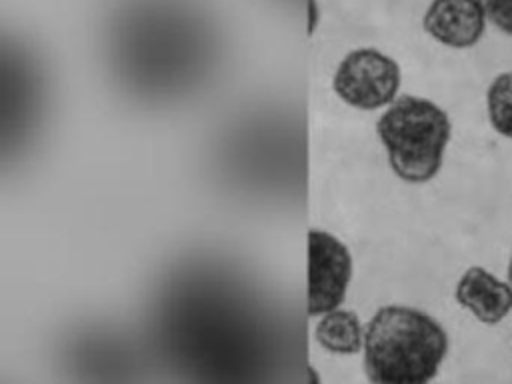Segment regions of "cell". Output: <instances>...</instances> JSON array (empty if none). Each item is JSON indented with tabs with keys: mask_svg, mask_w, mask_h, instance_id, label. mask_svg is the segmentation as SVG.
Segmentation results:
<instances>
[{
	"mask_svg": "<svg viewBox=\"0 0 512 384\" xmlns=\"http://www.w3.org/2000/svg\"><path fill=\"white\" fill-rule=\"evenodd\" d=\"M448 354V334L430 314L388 304L364 332V370L372 384H428Z\"/></svg>",
	"mask_w": 512,
	"mask_h": 384,
	"instance_id": "1",
	"label": "cell"
},
{
	"mask_svg": "<svg viewBox=\"0 0 512 384\" xmlns=\"http://www.w3.org/2000/svg\"><path fill=\"white\" fill-rule=\"evenodd\" d=\"M390 170L408 184H426L442 168L452 136L450 116L436 102L404 94L376 120Z\"/></svg>",
	"mask_w": 512,
	"mask_h": 384,
	"instance_id": "2",
	"label": "cell"
},
{
	"mask_svg": "<svg viewBox=\"0 0 512 384\" xmlns=\"http://www.w3.org/2000/svg\"><path fill=\"white\" fill-rule=\"evenodd\" d=\"M402 72L394 58L376 48L348 52L332 78L336 96L358 110H378L398 98Z\"/></svg>",
	"mask_w": 512,
	"mask_h": 384,
	"instance_id": "3",
	"label": "cell"
},
{
	"mask_svg": "<svg viewBox=\"0 0 512 384\" xmlns=\"http://www.w3.org/2000/svg\"><path fill=\"white\" fill-rule=\"evenodd\" d=\"M352 270V254L340 238L322 228L308 230V316H324L344 302Z\"/></svg>",
	"mask_w": 512,
	"mask_h": 384,
	"instance_id": "4",
	"label": "cell"
},
{
	"mask_svg": "<svg viewBox=\"0 0 512 384\" xmlns=\"http://www.w3.org/2000/svg\"><path fill=\"white\" fill-rule=\"evenodd\" d=\"M486 22L480 0H432L422 18L430 38L456 50L478 44L486 32Z\"/></svg>",
	"mask_w": 512,
	"mask_h": 384,
	"instance_id": "5",
	"label": "cell"
},
{
	"mask_svg": "<svg viewBox=\"0 0 512 384\" xmlns=\"http://www.w3.org/2000/svg\"><path fill=\"white\" fill-rule=\"evenodd\" d=\"M456 302L478 322L494 326L512 312V284L500 280L484 266H470L454 288Z\"/></svg>",
	"mask_w": 512,
	"mask_h": 384,
	"instance_id": "6",
	"label": "cell"
},
{
	"mask_svg": "<svg viewBox=\"0 0 512 384\" xmlns=\"http://www.w3.org/2000/svg\"><path fill=\"white\" fill-rule=\"evenodd\" d=\"M316 340L332 354H356L364 350L362 322L352 310H332L316 324Z\"/></svg>",
	"mask_w": 512,
	"mask_h": 384,
	"instance_id": "7",
	"label": "cell"
},
{
	"mask_svg": "<svg viewBox=\"0 0 512 384\" xmlns=\"http://www.w3.org/2000/svg\"><path fill=\"white\" fill-rule=\"evenodd\" d=\"M486 114L490 126L512 140V70L500 72L486 90Z\"/></svg>",
	"mask_w": 512,
	"mask_h": 384,
	"instance_id": "8",
	"label": "cell"
},
{
	"mask_svg": "<svg viewBox=\"0 0 512 384\" xmlns=\"http://www.w3.org/2000/svg\"><path fill=\"white\" fill-rule=\"evenodd\" d=\"M488 22H492L502 34L512 36V0H480Z\"/></svg>",
	"mask_w": 512,
	"mask_h": 384,
	"instance_id": "9",
	"label": "cell"
},
{
	"mask_svg": "<svg viewBox=\"0 0 512 384\" xmlns=\"http://www.w3.org/2000/svg\"><path fill=\"white\" fill-rule=\"evenodd\" d=\"M306 376H308V382H306V384H322L320 374L316 372V368H314L312 364H308V366H306Z\"/></svg>",
	"mask_w": 512,
	"mask_h": 384,
	"instance_id": "10",
	"label": "cell"
},
{
	"mask_svg": "<svg viewBox=\"0 0 512 384\" xmlns=\"http://www.w3.org/2000/svg\"><path fill=\"white\" fill-rule=\"evenodd\" d=\"M508 282L512 284V254H510V262H508Z\"/></svg>",
	"mask_w": 512,
	"mask_h": 384,
	"instance_id": "11",
	"label": "cell"
}]
</instances>
